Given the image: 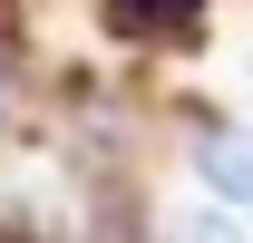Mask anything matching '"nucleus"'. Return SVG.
Wrapping results in <instances>:
<instances>
[{"label":"nucleus","mask_w":253,"mask_h":243,"mask_svg":"<svg viewBox=\"0 0 253 243\" xmlns=\"http://www.w3.org/2000/svg\"><path fill=\"white\" fill-rule=\"evenodd\" d=\"M205 0H117V30L126 39H195Z\"/></svg>","instance_id":"obj_1"},{"label":"nucleus","mask_w":253,"mask_h":243,"mask_svg":"<svg viewBox=\"0 0 253 243\" xmlns=\"http://www.w3.org/2000/svg\"><path fill=\"white\" fill-rule=\"evenodd\" d=\"M205 185L253 204V136H205Z\"/></svg>","instance_id":"obj_2"},{"label":"nucleus","mask_w":253,"mask_h":243,"mask_svg":"<svg viewBox=\"0 0 253 243\" xmlns=\"http://www.w3.org/2000/svg\"><path fill=\"white\" fill-rule=\"evenodd\" d=\"M175 243H244V234H234L224 214H185V224H175Z\"/></svg>","instance_id":"obj_3"}]
</instances>
